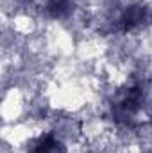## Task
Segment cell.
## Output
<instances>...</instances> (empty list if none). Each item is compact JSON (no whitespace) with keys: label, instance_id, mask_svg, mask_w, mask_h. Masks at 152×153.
I'll return each instance as SVG.
<instances>
[{"label":"cell","instance_id":"6da1fadb","mask_svg":"<svg viewBox=\"0 0 152 153\" xmlns=\"http://www.w3.org/2000/svg\"><path fill=\"white\" fill-rule=\"evenodd\" d=\"M140 103H141V91L140 89H131L129 94L120 102L116 103L113 109V114L118 121H129L132 116L136 114V111L140 109Z\"/></svg>","mask_w":152,"mask_h":153},{"label":"cell","instance_id":"7a4b0ae2","mask_svg":"<svg viewBox=\"0 0 152 153\" xmlns=\"http://www.w3.org/2000/svg\"><path fill=\"white\" fill-rule=\"evenodd\" d=\"M149 20H150V13L145 5H132L122 14L120 29L122 30H132V29H138V27L145 25Z\"/></svg>","mask_w":152,"mask_h":153},{"label":"cell","instance_id":"3957f363","mask_svg":"<svg viewBox=\"0 0 152 153\" xmlns=\"http://www.w3.org/2000/svg\"><path fill=\"white\" fill-rule=\"evenodd\" d=\"M31 153H63V146L52 135H47V137H41L34 144Z\"/></svg>","mask_w":152,"mask_h":153}]
</instances>
